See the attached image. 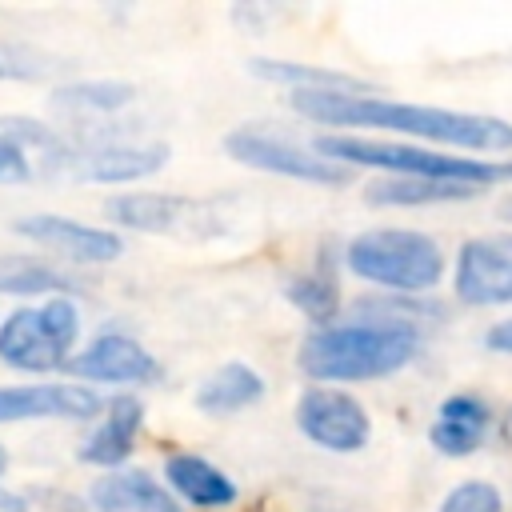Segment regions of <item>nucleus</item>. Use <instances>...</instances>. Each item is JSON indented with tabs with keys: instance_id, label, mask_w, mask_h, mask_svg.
<instances>
[{
	"instance_id": "18",
	"label": "nucleus",
	"mask_w": 512,
	"mask_h": 512,
	"mask_svg": "<svg viewBox=\"0 0 512 512\" xmlns=\"http://www.w3.org/2000/svg\"><path fill=\"white\" fill-rule=\"evenodd\" d=\"M284 300L312 328L336 324V316L344 308V288H340V272H336L332 256L328 252H316V260L308 268H296L292 276H284Z\"/></svg>"
},
{
	"instance_id": "7",
	"label": "nucleus",
	"mask_w": 512,
	"mask_h": 512,
	"mask_svg": "<svg viewBox=\"0 0 512 512\" xmlns=\"http://www.w3.org/2000/svg\"><path fill=\"white\" fill-rule=\"evenodd\" d=\"M292 420H296V432L312 448L332 452V456H356L372 440L368 408L360 404V396H352L348 388H336V384H308L296 396Z\"/></svg>"
},
{
	"instance_id": "31",
	"label": "nucleus",
	"mask_w": 512,
	"mask_h": 512,
	"mask_svg": "<svg viewBox=\"0 0 512 512\" xmlns=\"http://www.w3.org/2000/svg\"><path fill=\"white\" fill-rule=\"evenodd\" d=\"M500 216H504V220H508V224H512V192H508V196H504V200H500Z\"/></svg>"
},
{
	"instance_id": "9",
	"label": "nucleus",
	"mask_w": 512,
	"mask_h": 512,
	"mask_svg": "<svg viewBox=\"0 0 512 512\" xmlns=\"http://www.w3.org/2000/svg\"><path fill=\"white\" fill-rule=\"evenodd\" d=\"M452 296L464 308L512 304V228L468 236L452 260Z\"/></svg>"
},
{
	"instance_id": "8",
	"label": "nucleus",
	"mask_w": 512,
	"mask_h": 512,
	"mask_svg": "<svg viewBox=\"0 0 512 512\" xmlns=\"http://www.w3.org/2000/svg\"><path fill=\"white\" fill-rule=\"evenodd\" d=\"M164 164H168L164 140H132L120 132H100V136L72 140V152L60 172L88 184H136L160 172Z\"/></svg>"
},
{
	"instance_id": "30",
	"label": "nucleus",
	"mask_w": 512,
	"mask_h": 512,
	"mask_svg": "<svg viewBox=\"0 0 512 512\" xmlns=\"http://www.w3.org/2000/svg\"><path fill=\"white\" fill-rule=\"evenodd\" d=\"M496 428H500V440H504V444H512V408L504 412V420L496 416Z\"/></svg>"
},
{
	"instance_id": "21",
	"label": "nucleus",
	"mask_w": 512,
	"mask_h": 512,
	"mask_svg": "<svg viewBox=\"0 0 512 512\" xmlns=\"http://www.w3.org/2000/svg\"><path fill=\"white\" fill-rule=\"evenodd\" d=\"M248 72L268 80V84H284L288 92H376L368 80H360L352 72L300 64V60H276V56H252Z\"/></svg>"
},
{
	"instance_id": "19",
	"label": "nucleus",
	"mask_w": 512,
	"mask_h": 512,
	"mask_svg": "<svg viewBox=\"0 0 512 512\" xmlns=\"http://www.w3.org/2000/svg\"><path fill=\"white\" fill-rule=\"evenodd\" d=\"M264 396H268L264 376H260L252 364H244V360H228V364L212 368V372L200 380L192 404H196L204 416L224 420V416H236V412L256 408Z\"/></svg>"
},
{
	"instance_id": "29",
	"label": "nucleus",
	"mask_w": 512,
	"mask_h": 512,
	"mask_svg": "<svg viewBox=\"0 0 512 512\" xmlns=\"http://www.w3.org/2000/svg\"><path fill=\"white\" fill-rule=\"evenodd\" d=\"M0 512H32V496L0 484Z\"/></svg>"
},
{
	"instance_id": "32",
	"label": "nucleus",
	"mask_w": 512,
	"mask_h": 512,
	"mask_svg": "<svg viewBox=\"0 0 512 512\" xmlns=\"http://www.w3.org/2000/svg\"><path fill=\"white\" fill-rule=\"evenodd\" d=\"M4 468H8V452L0 448V476H4Z\"/></svg>"
},
{
	"instance_id": "2",
	"label": "nucleus",
	"mask_w": 512,
	"mask_h": 512,
	"mask_svg": "<svg viewBox=\"0 0 512 512\" xmlns=\"http://www.w3.org/2000/svg\"><path fill=\"white\" fill-rule=\"evenodd\" d=\"M420 356V328L400 320L352 316L312 328L300 340L296 364L312 384H368L404 372Z\"/></svg>"
},
{
	"instance_id": "22",
	"label": "nucleus",
	"mask_w": 512,
	"mask_h": 512,
	"mask_svg": "<svg viewBox=\"0 0 512 512\" xmlns=\"http://www.w3.org/2000/svg\"><path fill=\"white\" fill-rule=\"evenodd\" d=\"M80 284L72 272L32 260V256H0V292L8 296H72Z\"/></svg>"
},
{
	"instance_id": "23",
	"label": "nucleus",
	"mask_w": 512,
	"mask_h": 512,
	"mask_svg": "<svg viewBox=\"0 0 512 512\" xmlns=\"http://www.w3.org/2000/svg\"><path fill=\"white\" fill-rule=\"evenodd\" d=\"M136 100L128 80H72L52 92V108L68 116H116Z\"/></svg>"
},
{
	"instance_id": "25",
	"label": "nucleus",
	"mask_w": 512,
	"mask_h": 512,
	"mask_svg": "<svg viewBox=\"0 0 512 512\" xmlns=\"http://www.w3.org/2000/svg\"><path fill=\"white\" fill-rule=\"evenodd\" d=\"M60 68L64 64H56L48 52H40L24 40H4L0 36V80H48Z\"/></svg>"
},
{
	"instance_id": "28",
	"label": "nucleus",
	"mask_w": 512,
	"mask_h": 512,
	"mask_svg": "<svg viewBox=\"0 0 512 512\" xmlns=\"http://www.w3.org/2000/svg\"><path fill=\"white\" fill-rule=\"evenodd\" d=\"M484 348L496 352V356H512V316H508V320H496V324L484 332Z\"/></svg>"
},
{
	"instance_id": "10",
	"label": "nucleus",
	"mask_w": 512,
	"mask_h": 512,
	"mask_svg": "<svg viewBox=\"0 0 512 512\" xmlns=\"http://www.w3.org/2000/svg\"><path fill=\"white\" fill-rule=\"evenodd\" d=\"M68 376H76L80 384H128V388H148V384H160L164 368L160 360L128 332H100L92 336L64 368Z\"/></svg>"
},
{
	"instance_id": "14",
	"label": "nucleus",
	"mask_w": 512,
	"mask_h": 512,
	"mask_svg": "<svg viewBox=\"0 0 512 512\" xmlns=\"http://www.w3.org/2000/svg\"><path fill=\"white\" fill-rule=\"evenodd\" d=\"M140 428H144V400L132 392H116L112 400H104V412L92 424V432L84 436V444L76 448V460L104 468V472H116L136 452Z\"/></svg>"
},
{
	"instance_id": "11",
	"label": "nucleus",
	"mask_w": 512,
	"mask_h": 512,
	"mask_svg": "<svg viewBox=\"0 0 512 512\" xmlns=\"http://www.w3.org/2000/svg\"><path fill=\"white\" fill-rule=\"evenodd\" d=\"M16 236L72 260V264H112L124 252V236L116 228H100V224H84L60 212H36V216H20L12 224Z\"/></svg>"
},
{
	"instance_id": "20",
	"label": "nucleus",
	"mask_w": 512,
	"mask_h": 512,
	"mask_svg": "<svg viewBox=\"0 0 512 512\" xmlns=\"http://www.w3.org/2000/svg\"><path fill=\"white\" fill-rule=\"evenodd\" d=\"M484 188L448 184V180H412V176H376L364 188V204L372 208H432V204H464Z\"/></svg>"
},
{
	"instance_id": "5",
	"label": "nucleus",
	"mask_w": 512,
	"mask_h": 512,
	"mask_svg": "<svg viewBox=\"0 0 512 512\" xmlns=\"http://www.w3.org/2000/svg\"><path fill=\"white\" fill-rule=\"evenodd\" d=\"M80 308L72 296H48L0 320V364L16 372H60L76 356Z\"/></svg>"
},
{
	"instance_id": "6",
	"label": "nucleus",
	"mask_w": 512,
	"mask_h": 512,
	"mask_svg": "<svg viewBox=\"0 0 512 512\" xmlns=\"http://www.w3.org/2000/svg\"><path fill=\"white\" fill-rule=\"evenodd\" d=\"M224 152L256 172L280 176V180H300V184H320V188H344L352 180V168L320 156L312 144L288 140L264 124H240L224 136Z\"/></svg>"
},
{
	"instance_id": "26",
	"label": "nucleus",
	"mask_w": 512,
	"mask_h": 512,
	"mask_svg": "<svg viewBox=\"0 0 512 512\" xmlns=\"http://www.w3.org/2000/svg\"><path fill=\"white\" fill-rule=\"evenodd\" d=\"M436 512H504V492L492 484V480H480V476H468V480H456Z\"/></svg>"
},
{
	"instance_id": "16",
	"label": "nucleus",
	"mask_w": 512,
	"mask_h": 512,
	"mask_svg": "<svg viewBox=\"0 0 512 512\" xmlns=\"http://www.w3.org/2000/svg\"><path fill=\"white\" fill-rule=\"evenodd\" d=\"M88 504L96 512H184L180 500L144 468H116L92 480Z\"/></svg>"
},
{
	"instance_id": "24",
	"label": "nucleus",
	"mask_w": 512,
	"mask_h": 512,
	"mask_svg": "<svg viewBox=\"0 0 512 512\" xmlns=\"http://www.w3.org/2000/svg\"><path fill=\"white\" fill-rule=\"evenodd\" d=\"M356 316H376V320H400V324H432L444 316V308L432 296H392V292H372L356 300Z\"/></svg>"
},
{
	"instance_id": "3",
	"label": "nucleus",
	"mask_w": 512,
	"mask_h": 512,
	"mask_svg": "<svg viewBox=\"0 0 512 512\" xmlns=\"http://www.w3.org/2000/svg\"><path fill=\"white\" fill-rule=\"evenodd\" d=\"M312 148L344 168H376L384 176H412V180H448V184H508L512 180V160H480L464 152H444V148H424L408 140H380V136H316Z\"/></svg>"
},
{
	"instance_id": "27",
	"label": "nucleus",
	"mask_w": 512,
	"mask_h": 512,
	"mask_svg": "<svg viewBox=\"0 0 512 512\" xmlns=\"http://www.w3.org/2000/svg\"><path fill=\"white\" fill-rule=\"evenodd\" d=\"M32 176H36V160L24 148V140L16 132V120L4 116L0 120V184H24Z\"/></svg>"
},
{
	"instance_id": "17",
	"label": "nucleus",
	"mask_w": 512,
	"mask_h": 512,
	"mask_svg": "<svg viewBox=\"0 0 512 512\" xmlns=\"http://www.w3.org/2000/svg\"><path fill=\"white\" fill-rule=\"evenodd\" d=\"M192 212H196V204L176 192H116L104 200V216L116 228L144 232V236L176 232Z\"/></svg>"
},
{
	"instance_id": "1",
	"label": "nucleus",
	"mask_w": 512,
	"mask_h": 512,
	"mask_svg": "<svg viewBox=\"0 0 512 512\" xmlns=\"http://www.w3.org/2000/svg\"><path fill=\"white\" fill-rule=\"evenodd\" d=\"M296 116L324 128H376L408 144L464 152V156H504L512 152V120L488 112H456L432 104H404L380 92H288Z\"/></svg>"
},
{
	"instance_id": "4",
	"label": "nucleus",
	"mask_w": 512,
	"mask_h": 512,
	"mask_svg": "<svg viewBox=\"0 0 512 512\" xmlns=\"http://www.w3.org/2000/svg\"><path fill=\"white\" fill-rule=\"evenodd\" d=\"M344 272L392 296H432L444 280V248L420 228H364L340 252Z\"/></svg>"
},
{
	"instance_id": "12",
	"label": "nucleus",
	"mask_w": 512,
	"mask_h": 512,
	"mask_svg": "<svg viewBox=\"0 0 512 512\" xmlns=\"http://www.w3.org/2000/svg\"><path fill=\"white\" fill-rule=\"evenodd\" d=\"M492 432H496L492 400L472 388H456V392L440 396L432 408V420H428V444L444 460L476 456L492 440Z\"/></svg>"
},
{
	"instance_id": "13",
	"label": "nucleus",
	"mask_w": 512,
	"mask_h": 512,
	"mask_svg": "<svg viewBox=\"0 0 512 512\" xmlns=\"http://www.w3.org/2000/svg\"><path fill=\"white\" fill-rule=\"evenodd\" d=\"M104 400L88 384H0V424L24 420H96Z\"/></svg>"
},
{
	"instance_id": "15",
	"label": "nucleus",
	"mask_w": 512,
	"mask_h": 512,
	"mask_svg": "<svg viewBox=\"0 0 512 512\" xmlns=\"http://www.w3.org/2000/svg\"><path fill=\"white\" fill-rule=\"evenodd\" d=\"M164 484L180 500V508L188 504L200 512H224L240 500L236 480L200 452H168L164 456Z\"/></svg>"
}]
</instances>
